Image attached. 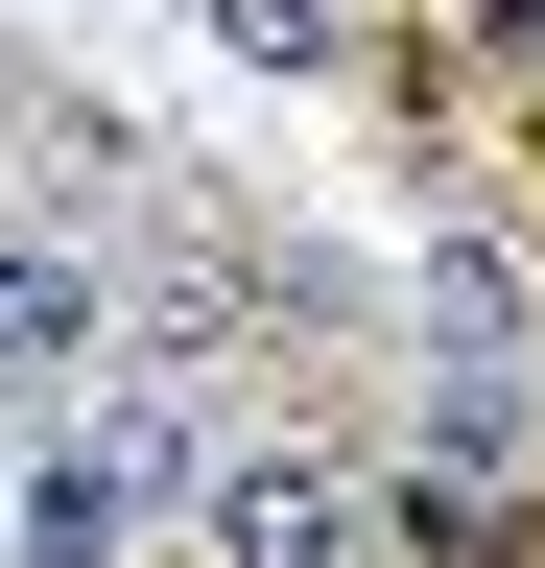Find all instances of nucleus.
I'll list each match as a JSON object with an SVG mask.
<instances>
[{
  "mask_svg": "<svg viewBox=\"0 0 545 568\" xmlns=\"http://www.w3.org/2000/svg\"><path fill=\"white\" fill-rule=\"evenodd\" d=\"M403 403H427V474H403V521H427V545H498L522 497H545V284L498 261V213H474V190H427Z\"/></svg>",
  "mask_w": 545,
  "mask_h": 568,
  "instance_id": "nucleus-1",
  "label": "nucleus"
},
{
  "mask_svg": "<svg viewBox=\"0 0 545 568\" xmlns=\"http://www.w3.org/2000/svg\"><path fill=\"white\" fill-rule=\"evenodd\" d=\"M190 379H143V355H95L72 403H48V450L0 474V521H24V568H143L166 521H190Z\"/></svg>",
  "mask_w": 545,
  "mask_h": 568,
  "instance_id": "nucleus-2",
  "label": "nucleus"
},
{
  "mask_svg": "<svg viewBox=\"0 0 545 568\" xmlns=\"http://www.w3.org/2000/svg\"><path fill=\"white\" fill-rule=\"evenodd\" d=\"M190 568H380V497L332 450H190Z\"/></svg>",
  "mask_w": 545,
  "mask_h": 568,
  "instance_id": "nucleus-3",
  "label": "nucleus"
},
{
  "mask_svg": "<svg viewBox=\"0 0 545 568\" xmlns=\"http://www.w3.org/2000/svg\"><path fill=\"white\" fill-rule=\"evenodd\" d=\"M95 355H119V284L72 237H0V403H72Z\"/></svg>",
  "mask_w": 545,
  "mask_h": 568,
  "instance_id": "nucleus-4",
  "label": "nucleus"
},
{
  "mask_svg": "<svg viewBox=\"0 0 545 568\" xmlns=\"http://www.w3.org/2000/svg\"><path fill=\"white\" fill-rule=\"evenodd\" d=\"M190 24H214L238 71H332V48H356V0H190Z\"/></svg>",
  "mask_w": 545,
  "mask_h": 568,
  "instance_id": "nucleus-5",
  "label": "nucleus"
},
{
  "mask_svg": "<svg viewBox=\"0 0 545 568\" xmlns=\"http://www.w3.org/2000/svg\"><path fill=\"white\" fill-rule=\"evenodd\" d=\"M0 24H24V0H0Z\"/></svg>",
  "mask_w": 545,
  "mask_h": 568,
  "instance_id": "nucleus-6",
  "label": "nucleus"
}]
</instances>
